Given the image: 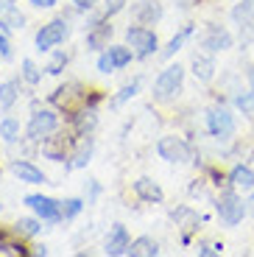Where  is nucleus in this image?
Wrapping results in <instances>:
<instances>
[{
  "label": "nucleus",
  "instance_id": "36",
  "mask_svg": "<svg viewBox=\"0 0 254 257\" xmlns=\"http://www.w3.org/2000/svg\"><path fill=\"white\" fill-rule=\"evenodd\" d=\"M198 254L212 257V254H221V249H212V246H198Z\"/></svg>",
  "mask_w": 254,
  "mask_h": 257
},
{
  "label": "nucleus",
  "instance_id": "39",
  "mask_svg": "<svg viewBox=\"0 0 254 257\" xmlns=\"http://www.w3.org/2000/svg\"><path fill=\"white\" fill-rule=\"evenodd\" d=\"M248 204H251V207H248V210H251V215H254V196H251V199H248Z\"/></svg>",
  "mask_w": 254,
  "mask_h": 257
},
{
  "label": "nucleus",
  "instance_id": "25",
  "mask_svg": "<svg viewBox=\"0 0 254 257\" xmlns=\"http://www.w3.org/2000/svg\"><path fill=\"white\" fill-rule=\"evenodd\" d=\"M0 137L6 143H14L20 137V123L14 120V117H6V120L0 123Z\"/></svg>",
  "mask_w": 254,
  "mask_h": 257
},
{
  "label": "nucleus",
  "instance_id": "21",
  "mask_svg": "<svg viewBox=\"0 0 254 257\" xmlns=\"http://www.w3.org/2000/svg\"><path fill=\"white\" fill-rule=\"evenodd\" d=\"M95 126H98V117H95V112H92V109L78 112V115H76V128H78V135H89V132H92Z\"/></svg>",
  "mask_w": 254,
  "mask_h": 257
},
{
  "label": "nucleus",
  "instance_id": "22",
  "mask_svg": "<svg viewBox=\"0 0 254 257\" xmlns=\"http://www.w3.org/2000/svg\"><path fill=\"white\" fill-rule=\"evenodd\" d=\"M39 229H42V224H39L37 218H20L17 224H14V232H17V235H26V238L39 235Z\"/></svg>",
  "mask_w": 254,
  "mask_h": 257
},
{
  "label": "nucleus",
  "instance_id": "30",
  "mask_svg": "<svg viewBox=\"0 0 254 257\" xmlns=\"http://www.w3.org/2000/svg\"><path fill=\"white\" fill-rule=\"evenodd\" d=\"M64 64H67V53H56V56H53V62L48 64V73H51V76H59Z\"/></svg>",
  "mask_w": 254,
  "mask_h": 257
},
{
  "label": "nucleus",
  "instance_id": "34",
  "mask_svg": "<svg viewBox=\"0 0 254 257\" xmlns=\"http://www.w3.org/2000/svg\"><path fill=\"white\" fill-rule=\"evenodd\" d=\"M123 9V0H106V6H103V14L106 17H112V14H117Z\"/></svg>",
  "mask_w": 254,
  "mask_h": 257
},
{
  "label": "nucleus",
  "instance_id": "38",
  "mask_svg": "<svg viewBox=\"0 0 254 257\" xmlns=\"http://www.w3.org/2000/svg\"><path fill=\"white\" fill-rule=\"evenodd\" d=\"M73 3H76L78 9H92L95 6V0H73Z\"/></svg>",
  "mask_w": 254,
  "mask_h": 257
},
{
  "label": "nucleus",
  "instance_id": "7",
  "mask_svg": "<svg viewBox=\"0 0 254 257\" xmlns=\"http://www.w3.org/2000/svg\"><path fill=\"white\" fill-rule=\"evenodd\" d=\"M126 39H129V45H132V48H137L140 56H151V53L159 48L157 34L148 31V28H143V26H132L126 31Z\"/></svg>",
  "mask_w": 254,
  "mask_h": 257
},
{
  "label": "nucleus",
  "instance_id": "31",
  "mask_svg": "<svg viewBox=\"0 0 254 257\" xmlns=\"http://www.w3.org/2000/svg\"><path fill=\"white\" fill-rule=\"evenodd\" d=\"M0 251H17V254H26V249H23V243H12V240L0 232Z\"/></svg>",
  "mask_w": 254,
  "mask_h": 257
},
{
  "label": "nucleus",
  "instance_id": "14",
  "mask_svg": "<svg viewBox=\"0 0 254 257\" xmlns=\"http://www.w3.org/2000/svg\"><path fill=\"white\" fill-rule=\"evenodd\" d=\"M26 26V17L20 14V9H14L12 3H3L0 6V28L3 31H20Z\"/></svg>",
  "mask_w": 254,
  "mask_h": 257
},
{
  "label": "nucleus",
  "instance_id": "32",
  "mask_svg": "<svg viewBox=\"0 0 254 257\" xmlns=\"http://www.w3.org/2000/svg\"><path fill=\"white\" fill-rule=\"evenodd\" d=\"M251 14H254V0H246L243 6H237V9H235V20H243V23H246V20L251 17Z\"/></svg>",
  "mask_w": 254,
  "mask_h": 257
},
{
  "label": "nucleus",
  "instance_id": "23",
  "mask_svg": "<svg viewBox=\"0 0 254 257\" xmlns=\"http://www.w3.org/2000/svg\"><path fill=\"white\" fill-rule=\"evenodd\" d=\"M190 34H193V26H184V28H182V31H179V34H176V37H173V39H171V42H168V48H165V51H162V56H165V59H171V56H173V53H176V51H179V48H182V45H184V39L190 37Z\"/></svg>",
  "mask_w": 254,
  "mask_h": 257
},
{
  "label": "nucleus",
  "instance_id": "18",
  "mask_svg": "<svg viewBox=\"0 0 254 257\" xmlns=\"http://www.w3.org/2000/svg\"><path fill=\"white\" fill-rule=\"evenodd\" d=\"M134 14H137L143 23H157V20L162 17V9H159V3H154V0H143L140 6L134 9Z\"/></svg>",
  "mask_w": 254,
  "mask_h": 257
},
{
  "label": "nucleus",
  "instance_id": "9",
  "mask_svg": "<svg viewBox=\"0 0 254 257\" xmlns=\"http://www.w3.org/2000/svg\"><path fill=\"white\" fill-rule=\"evenodd\" d=\"M207 128L212 137H229L235 132V117L226 109H210L207 112Z\"/></svg>",
  "mask_w": 254,
  "mask_h": 257
},
{
  "label": "nucleus",
  "instance_id": "4",
  "mask_svg": "<svg viewBox=\"0 0 254 257\" xmlns=\"http://www.w3.org/2000/svg\"><path fill=\"white\" fill-rule=\"evenodd\" d=\"M157 154L165 162H190V146L182 140V137H162L157 143Z\"/></svg>",
  "mask_w": 254,
  "mask_h": 257
},
{
  "label": "nucleus",
  "instance_id": "37",
  "mask_svg": "<svg viewBox=\"0 0 254 257\" xmlns=\"http://www.w3.org/2000/svg\"><path fill=\"white\" fill-rule=\"evenodd\" d=\"M37 9H51V6H56V0H31Z\"/></svg>",
  "mask_w": 254,
  "mask_h": 257
},
{
  "label": "nucleus",
  "instance_id": "11",
  "mask_svg": "<svg viewBox=\"0 0 254 257\" xmlns=\"http://www.w3.org/2000/svg\"><path fill=\"white\" fill-rule=\"evenodd\" d=\"M134 193H137V196H140L143 201H148V204H159V201L165 199L162 187H159L157 182H151L148 176H143V179L134 182Z\"/></svg>",
  "mask_w": 254,
  "mask_h": 257
},
{
  "label": "nucleus",
  "instance_id": "29",
  "mask_svg": "<svg viewBox=\"0 0 254 257\" xmlns=\"http://www.w3.org/2000/svg\"><path fill=\"white\" fill-rule=\"evenodd\" d=\"M137 90H140V78H134L132 84H126V87H123V90H120V95L114 98V106H120L123 101H129L132 95H137Z\"/></svg>",
  "mask_w": 254,
  "mask_h": 257
},
{
  "label": "nucleus",
  "instance_id": "10",
  "mask_svg": "<svg viewBox=\"0 0 254 257\" xmlns=\"http://www.w3.org/2000/svg\"><path fill=\"white\" fill-rule=\"evenodd\" d=\"M106 254L109 257H120V254H129V232L123 224H114L112 232L106 238Z\"/></svg>",
  "mask_w": 254,
  "mask_h": 257
},
{
  "label": "nucleus",
  "instance_id": "16",
  "mask_svg": "<svg viewBox=\"0 0 254 257\" xmlns=\"http://www.w3.org/2000/svg\"><path fill=\"white\" fill-rule=\"evenodd\" d=\"M159 246L154 238H137L129 243V257H157Z\"/></svg>",
  "mask_w": 254,
  "mask_h": 257
},
{
  "label": "nucleus",
  "instance_id": "8",
  "mask_svg": "<svg viewBox=\"0 0 254 257\" xmlns=\"http://www.w3.org/2000/svg\"><path fill=\"white\" fill-rule=\"evenodd\" d=\"M132 62V48H123V45H112L109 51L101 53L98 59V70L101 73H112V70H120Z\"/></svg>",
  "mask_w": 254,
  "mask_h": 257
},
{
  "label": "nucleus",
  "instance_id": "27",
  "mask_svg": "<svg viewBox=\"0 0 254 257\" xmlns=\"http://www.w3.org/2000/svg\"><path fill=\"white\" fill-rule=\"evenodd\" d=\"M81 210H84V201H81V199H67V201H62V215H64V221H67V218H76Z\"/></svg>",
  "mask_w": 254,
  "mask_h": 257
},
{
  "label": "nucleus",
  "instance_id": "26",
  "mask_svg": "<svg viewBox=\"0 0 254 257\" xmlns=\"http://www.w3.org/2000/svg\"><path fill=\"white\" fill-rule=\"evenodd\" d=\"M92 28H95V31L87 37V45L89 48H101V42L112 34V26H92Z\"/></svg>",
  "mask_w": 254,
  "mask_h": 257
},
{
  "label": "nucleus",
  "instance_id": "20",
  "mask_svg": "<svg viewBox=\"0 0 254 257\" xmlns=\"http://www.w3.org/2000/svg\"><path fill=\"white\" fill-rule=\"evenodd\" d=\"M17 101V81H3L0 84V109H12Z\"/></svg>",
  "mask_w": 254,
  "mask_h": 257
},
{
  "label": "nucleus",
  "instance_id": "13",
  "mask_svg": "<svg viewBox=\"0 0 254 257\" xmlns=\"http://www.w3.org/2000/svg\"><path fill=\"white\" fill-rule=\"evenodd\" d=\"M232 45V34L223 31V28L212 26L210 31H207V37H204V48L210 53H218V51H226V48Z\"/></svg>",
  "mask_w": 254,
  "mask_h": 257
},
{
  "label": "nucleus",
  "instance_id": "40",
  "mask_svg": "<svg viewBox=\"0 0 254 257\" xmlns=\"http://www.w3.org/2000/svg\"><path fill=\"white\" fill-rule=\"evenodd\" d=\"M251 90H254V70H251Z\"/></svg>",
  "mask_w": 254,
  "mask_h": 257
},
{
  "label": "nucleus",
  "instance_id": "6",
  "mask_svg": "<svg viewBox=\"0 0 254 257\" xmlns=\"http://www.w3.org/2000/svg\"><path fill=\"white\" fill-rule=\"evenodd\" d=\"M64 37H67V23L53 20V23H48L37 31V51H53Z\"/></svg>",
  "mask_w": 254,
  "mask_h": 257
},
{
  "label": "nucleus",
  "instance_id": "24",
  "mask_svg": "<svg viewBox=\"0 0 254 257\" xmlns=\"http://www.w3.org/2000/svg\"><path fill=\"white\" fill-rule=\"evenodd\" d=\"M42 154L51 157L53 162H62V160H64V137H56V146L45 140V143H42Z\"/></svg>",
  "mask_w": 254,
  "mask_h": 257
},
{
  "label": "nucleus",
  "instance_id": "5",
  "mask_svg": "<svg viewBox=\"0 0 254 257\" xmlns=\"http://www.w3.org/2000/svg\"><path fill=\"white\" fill-rule=\"evenodd\" d=\"M26 204L37 212L45 224H56V221L64 218L62 215V201H56V199H48V196H26Z\"/></svg>",
  "mask_w": 254,
  "mask_h": 257
},
{
  "label": "nucleus",
  "instance_id": "12",
  "mask_svg": "<svg viewBox=\"0 0 254 257\" xmlns=\"http://www.w3.org/2000/svg\"><path fill=\"white\" fill-rule=\"evenodd\" d=\"M12 174L26 185H42L45 182V174L31 162H12Z\"/></svg>",
  "mask_w": 254,
  "mask_h": 257
},
{
  "label": "nucleus",
  "instance_id": "1",
  "mask_svg": "<svg viewBox=\"0 0 254 257\" xmlns=\"http://www.w3.org/2000/svg\"><path fill=\"white\" fill-rule=\"evenodd\" d=\"M182 81H184V67L182 64H168L154 81V98L157 101H173L182 92Z\"/></svg>",
  "mask_w": 254,
  "mask_h": 257
},
{
  "label": "nucleus",
  "instance_id": "2",
  "mask_svg": "<svg viewBox=\"0 0 254 257\" xmlns=\"http://www.w3.org/2000/svg\"><path fill=\"white\" fill-rule=\"evenodd\" d=\"M218 215H221V221L226 226H237L243 221V215H246V201L240 199V196H235L232 190H226V193H221V199H218Z\"/></svg>",
  "mask_w": 254,
  "mask_h": 257
},
{
  "label": "nucleus",
  "instance_id": "35",
  "mask_svg": "<svg viewBox=\"0 0 254 257\" xmlns=\"http://www.w3.org/2000/svg\"><path fill=\"white\" fill-rule=\"evenodd\" d=\"M0 56L3 59H12V45H9V39L0 34Z\"/></svg>",
  "mask_w": 254,
  "mask_h": 257
},
{
  "label": "nucleus",
  "instance_id": "33",
  "mask_svg": "<svg viewBox=\"0 0 254 257\" xmlns=\"http://www.w3.org/2000/svg\"><path fill=\"white\" fill-rule=\"evenodd\" d=\"M237 106H240L243 112H254V92H243V95H237Z\"/></svg>",
  "mask_w": 254,
  "mask_h": 257
},
{
  "label": "nucleus",
  "instance_id": "28",
  "mask_svg": "<svg viewBox=\"0 0 254 257\" xmlns=\"http://www.w3.org/2000/svg\"><path fill=\"white\" fill-rule=\"evenodd\" d=\"M23 78H26L28 84H39V78H42V73L37 70V64H34L31 59H23Z\"/></svg>",
  "mask_w": 254,
  "mask_h": 257
},
{
  "label": "nucleus",
  "instance_id": "19",
  "mask_svg": "<svg viewBox=\"0 0 254 257\" xmlns=\"http://www.w3.org/2000/svg\"><path fill=\"white\" fill-rule=\"evenodd\" d=\"M193 73H196V78H201V81H210V78L215 76V64L207 56H193Z\"/></svg>",
  "mask_w": 254,
  "mask_h": 257
},
{
  "label": "nucleus",
  "instance_id": "15",
  "mask_svg": "<svg viewBox=\"0 0 254 257\" xmlns=\"http://www.w3.org/2000/svg\"><path fill=\"white\" fill-rule=\"evenodd\" d=\"M229 182H232V187H237V190H254V171L246 165H237V168H232Z\"/></svg>",
  "mask_w": 254,
  "mask_h": 257
},
{
  "label": "nucleus",
  "instance_id": "17",
  "mask_svg": "<svg viewBox=\"0 0 254 257\" xmlns=\"http://www.w3.org/2000/svg\"><path fill=\"white\" fill-rule=\"evenodd\" d=\"M92 148H95L92 137H89V135H84V140L78 143V151H76V157H73L70 168H84V165H87V162L92 160Z\"/></svg>",
  "mask_w": 254,
  "mask_h": 257
},
{
  "label": "nucleus",
  "instance_id": "3",
  "mask_svg": "<svg viewBox=\"0 0 254 257\" xmlns=\"http://www.w3.org/2000/svg\"><path fill=\"white\" fill-rule=\"evenodd\" d=\"M56 126H59V115H56V112L39 109V112H34L31 120H28L26 135H28V140L39 143V140H45V137H51L53 132H56Z\"/></svg>",
  "mask_w": 254,
  "mask_h": 257
}]
</instances>
